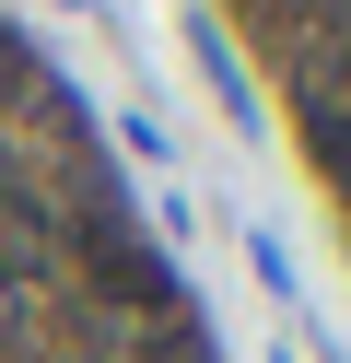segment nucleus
<instances>
[{
    "instance_id": "1",
    "label": "nucleus",
    "mask_w": 351,
    "mask_h": 363,
    "mask_svg": "<svg viewBox=\"0 0 351 363\" xmlns=\"http://www.w3.org/2000/svg\"><path fill=\"white\" fill-rule=\"evenodd\" d=\"M70 246H82L94 293H106V305H129L140 328H152V316H176V269H164V246H152V235H129L117 211H82V223H70Z\"/></svg>"
},
{
    "instance_id": "2",
    "label": "nucleus",
    "mask_w": 351,
    "mask_h": 363,
    "mask_svg": "<svg viewBox=\"0 0 351 363\" xmlns=\"http://www.w3.org/2000/svg\"><path fill=\"white\" fill-rule=\"evenodd\" d=\"M293 129H304V152H316V164L340 176V188H351V94H340V82H304Z\"/></svg>"
},
{
    "instance_id": "3",
    "label": "nucleus",
    "mask_w": 351,
    "mask_h": 363,
    "mask_svg": "<svg viewBox=\"0 0 351 363\" xmlns=\"http://www.w3.org/2000/svg\"><path fill=\"white\" fill-rule=\"evenodd\" d=\"M35 316H47V258L0 246V352H12V340H35Z\"/></svg>"
},
{
    "instance_id": "4",
    "label": "nucleus",
    "mask_w": 351,
    "mask_h": 363,
    "mask_svg": "<svg viewBox=\"0 0 351 363\" xmlns=\"http://www.w3.org/2000/svg\"><path fill=\"white\" fill-rule=\"evenodd\" d=\"M23 106H35V129L59 141V164L82 176V164H94V129H82V106H70V82H59V71H35V94H23Z\"/></svg>"
},
{
    "instance_id": "5",
    "label": "nucleus",
    "mask_w": 351,
    "mask_h": 363,
    "mask_svg": "<svg viewBox=\"0 0 351 363\" xmlns=\"http://www.w3.org/2000/svg\"><path fill=\"white\" fill-rule=\"evenodd\" d=\"M129 363H223V352H211V328L176 305V316H152V328L129 340Z\"/></svg>"
},
{
    "instance_id": "6",
    "label": "nucleus",
    "mask_w": 351,
    "mask_h": 363,
    "mask_svg": "<svg viewBox=\"0 0 351 363\" xmlns=\"http://www.w3.org/2000/svg\"><path fill=\"white\" fill-rule=\"evenodd\" d=\"M35 71H47V59H35V48H23V35H12V24H0V94H35Z\"/></svg>"
},
{
    "instance_id": "7",
    "label": "nucleus",
    "mask_w": 351,
    "mask_h": 363,
    "mask_svg": "<svg viewBox=\"0 0 351 363\" xmlns=\"http://www.w3.org/2000/svg\"><path fill=\"white\" fill-rule=\"evenodd\" d=\"M246 258H257V281H269V293H293V281H304V269L281 258V235H246Z\"/></svg>"
},
{
    "instance_id": "8",
    "label": "nucleus",
    "mask_w": 351,
    "mask_h": 363,
    "mask_svg": "<svg viewBox=\"0 0 351 363\" xmlns=\"http://www.w3.org/2000/svg\"><path fill=\"white\" fill-rule=\"evenodd\" d=\"M59 12H94V0H59Z\"/></svg>"
}]
</instances>
